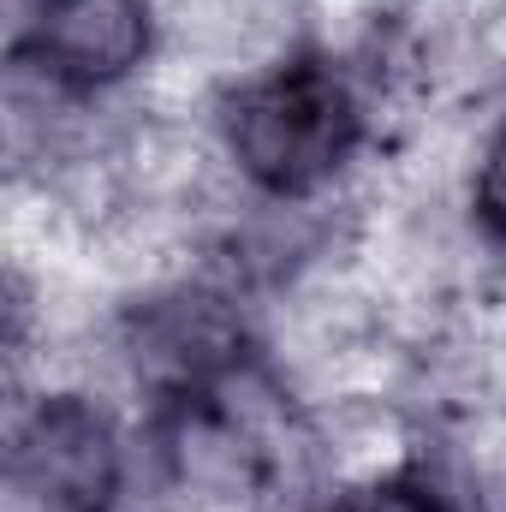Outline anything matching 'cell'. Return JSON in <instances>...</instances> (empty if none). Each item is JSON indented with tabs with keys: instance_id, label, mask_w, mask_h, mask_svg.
Here are the masks:
<instances>
[{
	"instance_id": "obj_4",
	"label": "cell",
	"mask_w": 506,
	"mask_h": 512,
	"mask_svg": "<svg viewBox=\"0 0 506 512\" xmlns=\"http://www.w3.org/2000/svg\"><path fill=\"white\" fill-rule=\"evenodd\" d=\"M322 512H459L453 495H441L429 477L417 471H376V477H358L346 483Z\"/></svg>"
},
{
	"instance_id": "obj_1",
	"label": "cell",
	"mask_w": 506,
	"mask_h": 512,
	"mask_svg": "<svg viewBox=\"0 0 506 512\" xmlns=\"http://www.w3.org/2000/svg\"><path fill=\"white\" fill-rule=\"evenodd\" d=\"M221 137L233 167L262 197L304 203L346 173L364 137V114L352 84L328 60L298 54V60L262 66L227 96Z\"/></svg>"
},
{
	"instance_id": "obj_3",
	"label": "cell",
	"mask_w": 506,
	"mask_h": 512,
	"mask_svg": "<svg viewBox=\"0 0 506 512\" xmlns=\"http://www.w3.org/2000/svg\"><path fill=\"white\" fill-rule=\"evenodd\" d=\"M18 54L60 90H108L126 84L149 60L155 6L149 0H36L30 24L12 36Z\"/></svg>"
},
{
	"instance_id": "obj_5",
	"label": "cell",
	"mask_w": 506,
	"mask_h": 512,
	"mask_svg": "<svg viewBox=\"0 0 506 512\" xmlns=\"http://www.w3.org/2000/svg\"><path fill=\"white\" fill-rule=\"evenodd\" d=\"M471 203H477V221L506 239V114L501 126L489 131V143H483V155H477V185H471Z\"/></svg>"
},
{
	"instance_id": "obj_2",
	"label": "cell",
	"mask_w": 506,
	"mask_h": 512,
	"mask_svg": "<svg viewBox=\"0 0 506 512\" xmlns=\"http://www.w3.org/2000/svg\"><path fill=\"white\" fill-rule=\"evenodd\" d=\"M126 453L90 393H42L12 447V489L24 512H114Z\"/></svg>"
}]
</instances>
